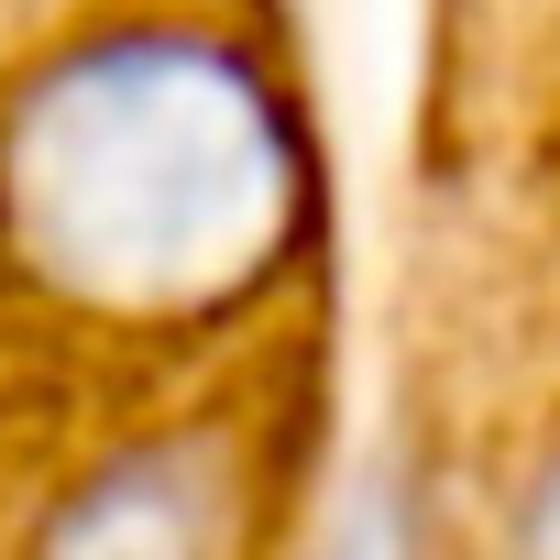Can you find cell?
<instances>
[{"label": "cell", "mask_w": 560, "mask_h": 560, "mask_svg": "<svg viewBox=\"0 0 560 560\" xmlns=\"http://www.w3.org/2000/svg\"><path fill=\"white\" fill-rule=\"evenodd\" d=\"M308 165L275 89L187 34L121 23L56 56L0 121V231L56 298L198 319L298 242Z\"/></svg>", "instance_id": "cell-1"}, {"label": "cell", "mask_w": 560, "mask_h": 560, "mask_svg": "<svg viewBox=\"0 0 560 560\" xmlns=\"http://www.w3.org/2000/svg\"><path fill=\"white\" fill-rule=\"evenodd\" d=\"M209 505L220 494L187 451H143L56 527L45 560H209Z\"/></svg>", "instance_id": "cell-2"}, {"label": "cell", "mask_w": 560, "mask_h": 560, "mask_svg": "<svg viewBox=\"0 0 560 560\" xmlns=\"http://www.w3.org/2000/svg\"><path fill=\"white\" fill-rule=\"evenodd\" d=\"M516 560H560V462L538 472V494H527V516H516Z\"/></svg>", "instance_id": "cell-3"}]
</instances>
